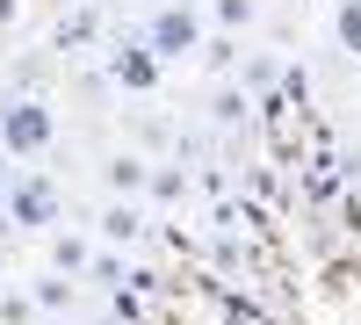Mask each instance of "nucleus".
I'll list each match as a JSON object with an SVG mask.
<instances>
[{
    "label": "nucleus",
    "instance_id": "obj_1",
    "mask_svg": "<svg viewBox=\"0 0 361 325\" xmlns=\"http://www.w3.org/2000/svg\"><path fill=\"white\" fill-rule=\"evenodd\" d=\"M209 44V15L195 0H166V8L145 15V51L159 58V66H180V58H195Z\"/></svg>",
    "mask_w": 361,
    "mask_h": 325
},
{
    "label": "nucleus",
    "instance_id": "obj_2",
    "mask_svg": "<svg viewBox=\"0 0 361 325\" xmlns=\"http://www.w3.org/2000/svg\"><path fill=\"white\" fill-rule=\"evenodd\" d=\"M51 137H58L51 102H37V94L0 102V152H8V159H37V152H51Z\"/></svg>",
    "mask_w": 361,
    "mask_h": 325
},
{
    "label": "nucleus",
    "instance_id": "obj_3",
    "mask_svg": "<svg viewBox=\"0 0 361 325\" xmlns=\"http://www.w3.org/2000/svg\"><path fill=\"white\" fill-rule=\"evenodd\" d=\"M0 210H8L15 231H51V224H58V188L44 181V173H22V181L8 188V202H0Z\"/></svg>",
    "mask_w": 361,
    "mask_h": 325
},
{
    "label": "nucleus",
    "instance_id": "obj_4",
    "mask_svg": "<svg viewBox=\"0 0 361 325\" xmlns=\"http://www.w3.org/2000/svg\"><path fill=\"white\" fill-rule=\"evenodd\" d=\"M109 73L130 87V94H145V87H159V58L145 51V37L137 44H109Z\"/></svg>",
    "mask_w": 361,
    "mask_h": 325
},
{
    "label": "nucleus",
    "instance_id": "obj_5",
    "mask_svg": "<svg viewBox=\"0 0 361 325\" xmlns=\"http://www.w3.org/2000/svg\"><path fill=\"white\" fill-rule=\"evenodd\" d=\"M102 181H109V195H116V202H130V195H145V188H152V159L116 152V159L102 166Z\"/></svg>",
    "mask_w": 361,
    "mask_h": 325
},
{
    "label": "nucleus",
    "instance_id": "obj_6",
    "mask_svg": "<svg viewBox=\"0 0 361 325\" xmlns=\"http://www.w3.org/2000/svg\"><path fill=\"white\" fill-rule=\"evenodd\" d=\"M87 268H94V246H87L80 239V231H58V239H51V275H87Z\"/></svg>",
    "mask_w": 361,
    "mask_h": 325
},
{
    "label": "nucleus",
    "instance_id": "obj_7",
    "mask_svg": "<svg viewBox=\"0 0 361 325\" xmlns=\"http://www.w3.org/2000/svg\"><path fill=\"white\" fill-rule=\"evenodd\" d=\"M102 239L109 246H137L145 239V210H137V202H109V210H102Z\"/></svg>",
    "mask_w": 361,
    "mask_h": 325
},
{
    "label": "nucleus",
    "instance_id": "obj_8",
    "mask_svg": "<svg viewBox=\"0 0 361 325\" xmlns=\"http://www.w3.org/2000/svg\"><path fill=\"white\" fill-rule=\"evenodd\" d=\"M152 202H188L195 195V173L180 166V159H166V166H152V188H145Z\"/></svg>",
    "mask_w": 361,
    "mask_h": 325
},
{
    "label": "nucleus",
    "instance_id": "obj_9",
    "mask_svg": "<svg viewBox=\"0 0 361 325\" xmlns=\"http://www.w3.org/2000/svg\"><path fill=\"white\" fill-rule=\"evenodd\" d=\"M209 22H217L224 29V37H246V29L260 22V0H209V8H202Z\"/></svg>",
    "mask_w": 361,
    "mask_h": 325
},
{
    "label": "nucleus",
    "instance_id": "obj_10",
    "mask_svg": "<svg viewBox=\"0 0 361 325\" xmlns=\"http://www.w3.org/2000/svg\"><path fill=\"white\" fill-rule=\"evenodd\" d=\"M333 44L361 58V0H333Z\"/></svg>",
    "mask_w": 361,
    "mask_h": 325
},
{
    "label": "nucleus",
    "instance_id": "obj_11",
    "mask_svg": "<svg viewBox=\"0 0 361 325\" xmlns=\"http://www.w3.org/2000/svg\"><path fill=\"white\" fill-rule=\"evenodd\" d=\"M94 37H102V8H80V15L58 22V51H80V44H94Z\"/></svg>",
    "mask_w": 361,
    "mask_h": 325
},
{
    "label": "nucleus",
    "instance_id": "obj_12",
    "mask_svg": "<svg viewBox=\"0 0 361 325\" xmlns=\"http://www.w3.org/2000/svg\"><path fill=\"white\" fill-rule=\"evenodd\" d=\"M29 297H37V311H73V282H66V275H44Z\"/></svg>",
    "mask_w": 361,
    "mask_h": 325
},
{
    "label": "nucleus",
    "instance_id": "obj_13",
    "mask_svg": "<svg viewBox=\"0 0 361 325\" xmlns=\"http://www.w3.org/2000/svg\"><path fill=\"white\" fill-rule=\"evenodd\" d=\"M275 80H282L275 58H246V73H238V94H260V87H275Z\"/></svg>",
    "mask_w": 361,
    "mask_h": 325
},
{
    "label": "nucleus",
    "instance_id": "obj_14",
    "mask_svg": "<svg viewBox=\"0 0 361 325\" xmlns=\"http://www.w3.org/2000/svg\"><path fill=\"white\" fill-rule=\"evenodd\" d=\"M0 325H37V297H15V289H0Z\"/></svg>",
    "mask_w": 361,
    "mask_h": 325
},
{
    "label": "nucleus",
    "instance_id": "obj_15",
    "mask_svg": "<svg viewBox=\"0 0 361 325\" xmlns=\"http://www.w3.org/2000/svg\"><path fill=\"white\" fill-rule=\"evenodd\" d=\"M109 318H123V325H145V297H137V289H109Z\"/></svg>",
    "mask_w": 361,
    "mask_h": 325
},
{
    "label": "nucleus",
    "instance_id": "obj_16",
    "mask_svg": "<svg viewBox=\"0 0 361 325\" xmlns=\"http://www.w3.org/2000/svg\"><path fill=\"white\" fill-rule=\"evenodd\" d=\"M246 116H253V94L224 87V94H217V123H246Z\"/></svg>",
    "mask_w": 361,
    "mask_h": 325
},
{
    "label": "nucleus",
    "instance_id": "obj_17",
    "mask_svg": "<svg viewBox=\"0 0 361 325\" xmlns=\"http://www.w3.org/2000/svg\"><path fill=\"white\" fill-rule=\"evenodd\" d=\"M87 282H109V289H123V282H130V268H123L116 253H94V268H87Z\"/></svg>",
    "mask_w": 361,
    "mask_h": 325
},
{
    "label": "nucleus",
    "instance_id": "obj_18",
    "mask_svg": "<svg viewBox=\"0 0 361 325\" xmlns=\"http://www.w3.org/2000/svg\"><path fill=\"white\" fill-rule=\"evenodd\" d=\"M340 231H354V239H361V188L340 195Z\"/></svg>",
    "mask_w": 361,
    "mask_h": 325
},
{
    "label": "nucleus",
    "instance_id": "obj_19",
    "mask_svg": "<svg viewBox=\"0 0 361 325\" xmlns=\"http://www.w3.org/2000/svg\"><path fill=\"white\" fill-rule=\"evenodd\" d=\"M15 181H22V166H15L8 152H0V202H8V188H15Z\"/></svg>",
    "mask_w": 361,
    "mask_h": 325
},
{
    "label": "nucleus",
    "instance_id": "obj_20",
    "mask_svg": "<svg viewBox=\"0 0 361 325\" xmlns=\"http://www.w3.org/2000/svg\"><path fill=\"white\" fill-rule=\"evenodd\" d=\"M15 15H22V0H0V29H8V22H15Z\"/></svg>",
    "mask_w": 361,
    "mask_h": 325
},
{
    "label": "nucleus",
    "instance_id": "obj_21",
    "mask_svg": "<svg viewBox=\"0 0 361 325\" xmlns=\"http://www.w3.org/2000/svg\"><path fill=\"white\" fill-rule=\"evenodd\" d=\"M94 325H123V318H94Z\"/></svg>",
    "mask_w": 361,
    "mask_h": 325
}]
</instances>
